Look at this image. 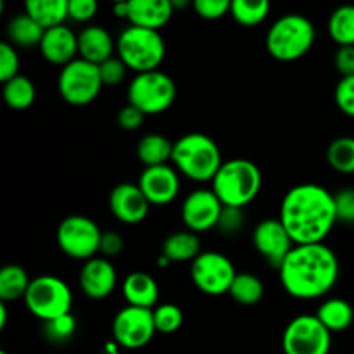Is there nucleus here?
Here are the masks:
<instances>
[{"label":"nucleus","instance_id":"nucleus-42","mask_svg":"<svg viewBox=\"0 0 354 354\" xmlns=\"http://www.w3.org/2000/svg\"><path fill=\"white\" fill-rule=\"evenodd\" d=\"M99 10V3L95 0H69V17L78 23L90 21Z\"/></svg>","mask_w":354,"mask_h":354},{"label":"nucleus","instance_id":"nucleus-47","mask_svg":"<svg viewBox=\"0 0 354 354\" xmlns=\"http://www.w3.org/2000/svg\"><path fill=\"white\" fill-rule=\"evenodd\" d=\"M6 324H7V304L0 303V330L6 328Z\"/></svg>","mask_w":354,"mask_h":354},{"label":"nucleus","instance_id":"nucleus-39","mask_svg":"<svg viewBox=\"0 0 354 354\" xmlns=\"http://www.w3.org/2000/svg\"><path fill=\"white\" fill-rule=\"evenodd\" d=\"M335 104L346 116L354 118V76H346L337 83Z\"/></svg>","mask_w":354,"mask_h":354},{"label":"nucleus","instance_id":"nucleus-29","mask_svg":"<svg viewBox=\"0 0 354 354\" xmlns=\"http://www.w3.org/2000/svg\"><path fill=\"white\" fill-rule=\"evenodd\" d=\"M328 33L339 47H354V6H341L330 14Z\"/></svg>","mask_w":354,"mask_h":354},{"label":"nucleus","instance_id":"nucleus-9","mask_svg":"<svg viewBox=\"0 0 354 354\" xmlns=\"http://www.w3.org/2000/svg\"><path fill=\"white\" fill-rule=\"evenodd\" d=\"M102 86L99 66L82 57L66 64L59 75V93L71 106L93 102Z\"/></svg>","mask_w":354,"mask_h":354},{"label":"nucleus","instance_id":"nucleus-4","mask_svg":"<svg viewBox=\"0 0 354 354\" xmlns=\"http://www.w3.org/2000/svg\"><path fill=\"white\" fill-rule=\"evenodd\" d=\"M261 185V171L254 162L249 159H230L218 169L211 190L223 206L244 207L256 199Z\"/></svg>","mask_w":354,"mask_h":354},{"label":"nucleus","instance_id":"nucleus-41","mask_svg":"<svg viewBox=\"0 0 354 354\" xmlns=\"http://www.w3.org/2000/svg\"><path fill=\"white\" fill-rule=\"evenodd\" d=\"M337 221L341 223L354 225V189H344L334 194Z\"/></svg>","mask_w":354,"mask_h":354},{"label":"nucleus","instance_id":"nucleus-10","mask_svg":"<svg viewBox=\"0 0 354 354\" xmlns=\"http://www.w3.org/2000/svg\"><path fill=\"white\" fill-rule=\"evenodd\" d=\"M332 332L325 328L317 315L292 318L282 335L283 354H328Z\"/></svg>","mask_w":354,"mask_h":354},{"label":"nucleus","instance_id":"nucleus-27","mask_svg":"<svg viewBox=\"0 0 354 354\" xmlns=\"http://www.w3.org/2000/svg\"><path fill=\"white\" fill-rule=\"evenodd\" d=\"M45 30L30 16V14H17L9 21L7 26V37L14 45L19 47H40Z\"/></svg>","mask_w":354,"mask_h":354},{"label":"nucleus","instance_id":"nucleus-44","mask_svg":"<svg viewBox=\"0 0 354 354\" xmlns=\"http://www.w3.org/2000/svg\"><path fill=\"white\" fill-rule=\"evenodd\" d=\"M335 68L342 78L354 76V47H339L335 52Z\"/></svg>","mask_w":354,"mask_h":354},{"label":"nucleus","instance_id":"nucleus-7","mask_svg":"<svg viewBox=\"0 0 354 354\" xmlns=\"http://www.w3.org/2000/svg\"><path fill=\"white\" fill-rule=\"evenodd\" d=\"M24 303L35 317L47 324L69 315L73 294L61 279L54 275H41L31 280Z\"/></svg>","mask_w":354,"mask_h":354},{"label":"nucleus","instance_id":"nucleus-28","mask_svg":"<svg viewBox=\"0 0 354 354\" xmlns=\"http://www.w3.org/2000/svg\"><path fill=\"white\" fill-rule=\"evenodd\" d=\"M31 280L19 265H7L0 270V299L2 303L19 299L28 292Z\"/></svg>","mask_w":354,"mask_h":354},{"label":"nucleus","instance_id":"nucleus-2","mask_svg":"<svg viewBox=\"0 0 354 354\" xmlns=\"http://www.w3.org/2000/svg\"><path fill=\"white\" fill-rule=\"evenodd\" d=\"M279 273L289 296L296 299H318L337 283L339 259L325 244L294 245Z\"/></svg>","mask_w":354,"mask_h":354},{"label":"nucleus","instance_id":"nucleus-43","mask_svg":"<svg viewBox=\"0 0 354 354\" xmlns=\"http://www.w3.org/2000/svg\"><path fill=\"white\" fill-rule=\"evenodd\" d=\"M144 118H145L144 113H140L137 107H133L131 104H128V106L121 107L120 113H118V124H120L123 130L133 131V130H138V128L142 127V123H144Z\"/></svg>","mask_w":354,"mask_h":354},{"label":"nucleus","instance_id":"nucleus-48","mask_svg":"<svg viewBox=\"0 0 354 354\" xmlns=\"http://www.w3.org/2000/svg\"><path fill=\"white\" fill-rule=\"evenodd\" d=\"M0 354H9V353H6V351H0Z\"/></svg>","mask_w":354,"mask_h":354},{"label":"nucleus","instance_id":"nucleus-24","mask_svg":"<svg viewBox=\"0 0 354 354\" xmlns=\"http://www.w3.org/2000/svg\"><path fill=\"white\" fill-rule=\"evenodd\" d=\"M173 142L168 137L159 133L145 135L140 138L137 145V158L145 165V168L152 166H162L171 159L173 156Z\"/></svg>","mask_w":354,"mask_h":354},{"label":"nucleus","instance_id":"nucleus-40","mask_svg":"<svg viewBox=\"0 0 354 354\" xmlns=\"http://www.w3.org/2000/svg\"><path fill=\"white\" fill-rule=\"evenodd\" d=\"M230 0H196L194 2L196 12L207 21H216L223 17L225 14L230 12Z\"/></svg>","mask_w":354,"mask_h":354},{"label":"nucleus","instance_id":"nucleus-33","mask_svg":"<svg viewBox=\"0 0 354 354\" xmlns=\"http://www.w3.org/2000/svg\"><path fill=\"white\" fill-rule=\"evenodd\" d=\"M268 12V0H234L230 7V14L242 26H256L263 23Z\"/></svg>","mask_w":354,"mask_h":354},{"label":"nucleus","instance_id":"nucleus-26","mask_svg":"<svg viewBox=\"0 0 354 354\" xmlns=\"http://www.w3.org/2000/svg\"><path fill=\"white\" fill-rule=\"evenodd\" d=\"M317 318L325 325L328 332H342L351 327L354 320L353 306L344 299H328L318 308Z\"/></svg>","mask_w":354,"mask_h":354},{"label":"nucleus","instance_id":"nucleus-46","mask_svg":"<svg viewBox=\"0 0 354 354\" xmlns=\"http://www.w3.org/2000/svg\"><path fill=\"white\" fill-rule=\"evenodd\" d=\"M114 14L118 17H127L128 19V2H120L114 6Z\"/></svg>","mask_w":354,"mask_h":354},{"label":"nucleus","instance_id":"nucleus-11","mask_svg":"<svg viewBox=\"0 0 354 354\" xmlns=\"http://www.w3.org/2000/svg\"><path fill=\"white\" fill-rule=\"evenodd\" d=\"M102 232L97 223L82 214L64 218L57 228V244L64 254L75 259H92L100 249Z\"/></svg>","mask_w":354,"mask_h":354},{"label":"nucleus","instance_id":"nucleus-37","mask_svg":"<svg viewBox=\"0 0 354 354\" xmlns=\"http://www.w3.org/2000/svg\"><path fill=\"white\" fill-rule=\"evenodd\" d=\"M244 221L245 218L242 207L223 206V211H221V216L220 220H218L216 228L225 235H235L242 230Z\"/></svg>","mask_w":354,"mask_h":354},{"label":"nucleus","instance_id":"nucleus-13","mask_svg":"<svg viewBox=\"0 0 354 354\" xmlns=\"http://www.w3.org/2000/svg\"><path fill=\"white\" fill-rule=\"evenodd\" d=\"M154 310L127 306L114 317L113 335L124 349H140L152 341L156 334Z\"/></svg>","mask_w":354,"mask_h":354},{"label":"nucleus","instance_id":"nucleus-8","mask_svg":"<svg viewBox=\"0 0 354 354\" xmlns=\"http://www.w3.org/2000/svg\"><path fill=\"white\" fill-rule=\"evenodd\" d=\"M176 97V85L166 73H138L128 86V102L140 113L161 114L171 107Z\"/></svg>","mask_w":354,"mask_h":354},{"label":"nucleus","instance_id":"nucleus-25","mask_svg":"<svg viewBox=\"0 0 354 354\" xmlns=\"http://www.w3.org/2000/svg\"><path fill=\"white\" fill-rule=\"evenodd\" d=\"M201 254V241L194 232H175L162 244V256L168 261H194Z\"/></svg>","mask_w":354,"mask_h":354},{"label":"nucleus","instance_id":"nucleus-22","mask_svg":"<svg viewBox=\"0 0 354 354\" xmlns=\"http://www.w3.org/2000/svg\"><path fill=\"white\" fill-rule=\"evenodd\" d=\"M123 296L128 306L152 310L158 304L159 287L149 273L133 272L124 279Z\"/></svg>","mask_w":354,"mask_h":354},{"label":"nucleus","instance_id":"nucleus-3","mask_svg":"<svg viewBox=\"0 0 354 354\" xmlns=\"http://www.w3.org/2000/svg\"><path fill=\"white\" fill-rule=\"evenodd\" d=\"M171 161L194 182H213L221 168V152L216 142L204 133H189L173 145Z\"/></svg>","mask_w":354,"mask_h":354},{"label":"nucleus","instance_id":"nucleus-16","mask_svg":"<svg viewBox=\"0 0 354 354\" xmlns=\"http://www.w3.org/2000/svg\"><path fill=\"white\" fill-rule=\"evenodd\" d=\"M138 187L147 197L149 203L156 204V206H165L178 196L180 178L171 166H152V168H145L142 171Z\"/></svg>","mask_w":354,"mask_h":354},{"label":"nucleus","instance_id":"nucleus-17","mask_svg":"<svg viewBox=\"0 0 354 354\" xmlns=\"http://www.w3.org/2000/svg\"><path fill=\"white\" fill-rule=\"evenodd\" d=\"M151 203L140 187L133 183H120L111 190L109 207L111 213L127 225H137L147 218Z\"/></svg>","mask_w":354,"mask_h":354},{"label":"nucleus","instance_id":"nucleus-14","mask_svg":"<svg viewBox=\"0 0 354 354\" xmlns=\"http://www.w3.org/2000/svg\"><path fill=\"white\" fill-rule=\"evenodd\" d=\"M252 242H254L256 251L277 270L282 266V263L296 245L282 221L275 218H268L258 223V227L252 232Z\"/></svg>","mask_w":354,"mask_h":354},{"label":"nucleus","instance_id":"nucleus-15","mask_svg":"<svg viewBox=\"0 0 354 354\" xmlns=\"http://www.w3.org/2000/svg\"><path fill=\"white\" fill-rule=\"evenodd\" d=\"M223 211V204L213 190L199 189L187 196L182 206V220L190 232H199L216 228L218 220Z\"/></svg>","mask_w":354,"mask_h":354},{"label":"nucleus","instance_id":"nucleus-45","mask_svg":"<svg viewBox=\"0 0 354 354\" xmlns=\"http://www.w3.org/2000/svg\"><path fill=\"white\" fill-rule=\"evenodd\" d=\"M124 241L118 232H102V239H100V249L104 256H118L123 251Z\"/></svg>","mask_w":354,"mask_h":354},{"label":"nucleus","instance_id":"nucleus-34","mask_svg":"<svg viewBox=\"0 0 354 354\" xmlns=\"http://www.w3.org/2000/svg\"><path fill=\"white\" fill-rule=\"evenodd\" d=\"M156 330L161 334H173L183 324V311L176 304L166 303L154 308Z\"/></svg>","mask_w":354,"mask_h":354},{"label":"nucleus","instance_id":"nucleus-5","mask_svg":"<svg viewBox=\"0 0 354 354\" xmlns=\"http://www.w3.org/2000/svg\"><path fill=\"white\" fill-rule=\"evenodd\" d=\"M315 26L301 14L279 17L266 35V48L277 61L290 62L304 57L313 47Z\"/></svg>","mask_w":354,"mask_h":354},{"label":"nucleus","instance_id":"nucleus-6","mask_svg":"<svg viewBox=\"0 0 354 354\" xmlns=\"http://www.w3.org/2000/svg\"><path fill=\"white\" fill-rule=\"evenodd\" d=\"M118 57L128 69L138 73L156 71L166 54V45L161 33L145 28L130 26L118 38Z\"/></svg>","mask_w":354,"mask_h":354},{"label":"nucleus","instance_id":"nucleus-19","mask_svg":"<svg viewBox=\"0 0 354 354\" xmlns=\"http://www.w3.org/2000/svg\"><path fill=\"white\" fill-rule=\"evenodd\" d=\"M41 55L52 64H66L75 61L78 54V37L69 30L66 24L45 30L44 38L40 41Z\"/></svg>","mask_w":354,"mask_h":354},{"label":"nucleus","instance_id":"nucleus-18","mask_svg":"<svg viewBox=\"0 0 354 354\" xmlns=\"http://www.w3.org/2000/svg\"><path fill=\"white\" fill-rule=\"evenodd\" d=\"M116 282V270L104 258L88 259L80 272V287L90 299H104L111 296Z\"/></svg>","mask_w":354,"mask_h":354},{"label":"nucleus","instance_id":"nucleus-21","mask_svg":"<svg viewBox=\"0 0 354 354\" xmlns=\"http://www.w3.org/2000/svg\"><path fill=\"white\" fill-rule=\"evenodd\" d=\"M113 50L114 40L106 28L92 24L78 35V54L92 64L99 66L106 62L113 57Z\"/></svg>","mask_w":354,"mask_h":354},{"label":"nucleus","instance_id":"nucleus-35","mask_svg":"<svg viewBox=\"0 0 354 354\" xmlns=\"http://www.w3.org/2000/svg\"><path fill=\"white\" fill-rule=\"evenodd\" d=\"M75 330L76 320L73 318L71 313L45 324V335H47L52 342H66L68 339L73 337Z\"/></svg>","mask_w":354,"mask_h":354},{"label":"nucleus","instance_id":"nucleus-20","mask_svg":"<svg viewBox=\"0 0 354 354\" xmlns=\"http://www.w3.org/2000/svg\"><path fill=\"white\" fill-rule=\"evenodd\" d=\"M175 7L171 0H130L128 21L131 26L159 31L171 19Z\"/></svg>","mask_w":354,"mask_h":354},{"label":"nucleus","instance_id":"nucleus-23","mask_svg":"<svg viewBox=\"0 0 354 354\" xmlns=\"http://www.w3.org/2000/svg\"><path fill=\"white\" fill-rule=\"evenodd\" d=\"M30 14L44 30L61 26L69 17V0H28L24 3Z\"/></svg>","mask_w":354,"mask_h":354},{"label":"nucleus","instance_id":"nucleus-32","mask_svg":"<svg viewBox=\"0 0 354 354\" xmlns=\"http://www.w3.org/2000/svg\"><path fill=\"white\" fill-rule=\"evenodd\" d=\"M327 161L335 171L353 175L354 173V137H339L330 142L327 149Z\"/></svg>","mask_w":354,"mask_h":354},{"label":"nucleus","instance_id":"nucleus-36","mask_svg":"<svg viewBox=\"0 0 354 354\" xmlns=\"http://www.w3.org/2000/svg\"><path fill=\"white\" fill-rule=\"evenodd\" d=\"M19 71V55H17L14 45L9 41L0 44V82L7 83L9 80L16 78Z\"/></svg>","mask_w":354,"mask_h":354},{"label":"nucleus","instance_id":"nucleus-1","mask_svg":"<svg viewBox=\"0 0 354 354\" xmlns=\"http://www.w3.org/2000/svg\"><path fill=\"white\" fill-rule=\"evenodd\" d=\"M280 221L296 245L324 244L337 223L335 197L317 183H301L286 194Z\"/></svg>","mask_w":354,"mask_h":354},{"label":"nucleus","instance_id":"nucleus-30","mask_svg":"<svg viewBox=\"0 0 354 354\" xmlns=\"http://www.w3.org/2000/svg\"><path fill=\"white\" fill-rule=\"evenodd\" d=\"M228 294L232 296V299L237 301L242 306H254L263 299L265 286L252 273H237Z\"/></svg>","mask_w":354,"mask_h":354},{"label":"nucleus","instance_id":"nucleus-31","mask_svg":"<svg viewBox=\"0 0 354 354\" xmlns=\"http://www.w3.org/2000/svg\"><path fill=\"white\" fill-rule=\"evenodd\" d=\"M35 97H37V90H35L33 82L26 76L19 75L3 83V100L12 109H28L35 102Z\"/></svg>","mask_w":354,"mask_h":354},{"label":"nucleus","instance_id":"nucleus-38","mask_svg":"<svg viewBox=\"0 0 354 354\" xmlns=\"http://www.w3.org/2000/svg\"><path fill=\"white\" fill-rule=\"evenodd\" d=\"M127 64L120 57H111L106 62L99 64L100 80L106 86H118L127 76Z\"/></svg>","mask_w":354,"mask_h":354},{"label":"nucleus","instance_id":"nucleus-12","mask_svg":"<svg viewBox=\"0 0 354 354\" xmlns=\"http://www.w3.org/2000/svg\"><path fill=\"white\" fill-rule=\"evenodd\" d=\"M190 275L201 292L207 296H221V294H228L237 272L227 256L207 251L201 252L194 259Z\"/></svg>","mask_w":354,"mask_h":354}]
</instances>
